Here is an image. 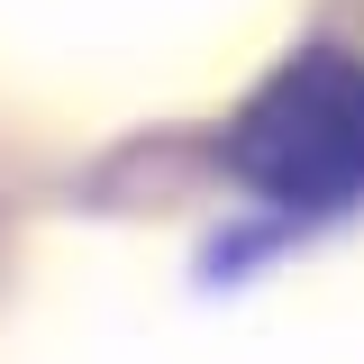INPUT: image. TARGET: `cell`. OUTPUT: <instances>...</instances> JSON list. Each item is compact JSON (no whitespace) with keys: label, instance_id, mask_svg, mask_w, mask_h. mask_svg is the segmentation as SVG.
<instances>
[{"label":"cell","instance_id":"6da1fadb","mask_svg":"<svg viewBox=\"0 0 364 364\" xmlns=\"http://www.w3.org/2000/svg\"><path fill=\"white\" fill-rule=\"evenodd\" d=\"M237 173L282 210H346L364 200V64L310 55L273 73L237 119Z\"/></svg>","mask_w":364,"mask_h":364}]
</instances>
